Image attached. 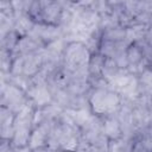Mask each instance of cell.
<instances>
[{
  "label": "cell",
  "mask_w": 152,
  "mask_h": 152,
  "mask_svg": "<svg viewBox=\"0 0 152 152\" xmlns=\"http://www.w3.org/2000/svg\"><path fill=\"white\" fill-rule=\"evenodd\" d=\"M65 68L70 72H75L84 66H88L89 51L86 45L80 42L69 44L65 49Z\"/></svg>",
  "instance_id": "1"
},
{
  "label": "cell",
  "mask_w": 152,
  "mask_h": 152,
  "mask_svg": "<svg viewBox=\"0 0 152 152\" xmlns=\"http://www.w3.org/2000/svg\"><path fill=\"white\" fill-rule=\"evenodd\" d=\"M91 106L97 114L113 113L120 107V97L115 91H108L106 89H96L90 97Z\"/></svg>",
  "instance_id": "2"
},
{
  "label": "cell",
  "mask_w": 152,
  "mask_h": 152,
  "mask_svg": "<svg viewBox=\"0 0 152 152\" xmlns=\"http://www.w3.org/2000/svg\"><path fill=\"white\" fill-rule=\"evenodd\" d=\"M1 102L4 107H7L12 112H20L27 103L24 97V93L17 86H5L2 83Z\"/></svg>",
  "instance_id": "3"
},
{
  "label": "cell",
  "mask_w": 152,
  "mask_h": 152,
  "mask_svg": "<svg viewBox=\"0 0 152 152\" xmlns=\"http://www.w3.org/2000/svg\"><path fill=\"white\" fill-rule=\"evenodd\" d=\"M14 115L13 112L7 107H1L0 110V124H1V137L4 140L13 138L14 135Z\"/></svg>",
  "instance_id": "4"
},
{
  "label": "cell",
  "mask_w": 152,
  "mask_h": 152,
  "mask_svg": "<svg viewBox=\"0 0 152 152\" xmlns=\"http://www.w3.org/2000/svg\"><path fill=\"white\" fill-rule=\"evenodd\" d=\"M51 129H52V125L50 122L45 121L43 124H40L36 129L34 132L31 134V138H30V147L31 148H37V147H40L42 145H44L45 140L49 139V135L51 133Z\"/></svg>",
  "instance_id": "5"
},
{
  "label": "cell",
  "mask_w": 152,
  "mask_h": 152,
  "mask_svg": "<svg viewBox=\"0 0 152 152\" xmlns=\"http://www.w3.org/2000/svg\"><path fill=\"white\" fill-rule=\"evenodd\" d=\"M27 93L31 96L33 103L38 107L46 106L51 101V94L46 86H39V87L31 86Z\"/></svg>",
  "instance_id": "6"
},
{
  "label": "cell",
  "mask_w": 152,
  "mask_h": 152,
  "mask_svg": "<svg viewBox=\"0 0 152 152\" xmlns=\"http://www.w3.org/2000/svg\"><path fill=\"white\" fill-rule=\"evenodd\" d=\"M40 46V43H38L37 40H34L33 38H31L30 36L21 38L17 46H15V51L19 52L21 56H27V55H32L36 53V51L38 50V48Z\"/></svg>",
  "instance_id": "7"
},
{
  "label": "cell",
  "mask_w": 152,
  "mask_h": 152,
  "mask_svg": "<svg viewBox=\"0 0 152 152\" xmlns=\"http://www.w3.org/2000/svg\"><path fill=\"white\" fill-rule=\"evenodd\" d=\"M103 134L107 138H110L114 140L119 139L122 135V129L119 124V120L114 119V118L107 119L106 122L103 124Z\"/></svg>",
  "instance_id": "8"
},
{
  "label": "cell",
  "mask_w": 152,
  "mask_h": 152,
  "mask_svg": "<svg viewBox=\"0 0 152 152\" xmlns=\"http://www.w3.org/2000/svg\"><path fill=\"white\" fill-rule=\"evenodd\" d=\"M147 27L145 24H137L129 28L126 30V43H132V42H138L142 39L144 36L147 34Z\"/></svg>",
  "instance_id": "9"
},
{
  "label": "cell",
  "mask_w": 152,
  "mask_h": 152,
  "mask_svg": "<svg viewBox=\"0 0 152 152\" xmlns=\"http://www.w3.org/2000/svg\"><path fill=\"white\" fill-rule=\"evenodd\" d=\"M34 27V24L32 20L26 15V14H19L15 17V24H14V30L18 34H25L30 33Z\"/></svg>",
  "instance_id": "10"
},
{
  "label": "cell",
  "mask_w": 152,
  "mask_h": 152,
  "mask_svg": "<svg viewBox=\"0 0 152 152\" xmlns=\"http://www.w3.org/2000/svg\"><path fill=\"white\" fill-rule=\"evenodd\" d=\"M103 39L107 42H124L126 39V30L115 26L103 32Z\"/></svg>",
  "instance_id": "11"
},
{
  "label": "cell",
  "mask_w": 152,
  "mask_h": 152,
  "mask_svg": "<svg viewBox=\"0 0 152 152\" xmlns=\"http://www.w3.org/2000/svg\"><path fill=\"white\" fill-rule=\"evenodd\" d=\"M126 57H127L128 65H138L144 59V52L137 45H131L126 50Z\"/></svg>",
  "instance_id": "12"
},
{
  "label": "cell",
  "mask_w": 152,
  "mask_h": 152,
  "mask_svg": "<svg viewBox=\"0 0 152 152\" xmlns=\"http://www.w3.org/2000/svg\"><path fill=\"white\" fill-rule=\"evenodd\" d=\"M1 40H2V50L11 51V50L15 49V46L19 42L18 40V33L15 31H11L4 38H1Z\"/></svg>",
  "instance_id": "13"
},
{
  "label": "cell",
  "mask_w": 152,
  "mask_h": 152,
  "mask_svg": "<svg viewBox=\"0 0 152 152\" xmlns=\"http://www.w3.org/2000/svg\"><path fill=\"white\" fill-rule=\"evenodd\" d=\"M139 87H141L142 90L148 94L152 93V70H144L141 72Z\"/></svg>",
  "instance_id": "14"
},
{
  "label": "cell",
  "mask_w": 152,
  "mask_h": 152,
  "mask_svg": "<svg viewBox=\"0 0 152 152\" xmlns=\"http://www.w3.org/2000/svg\"><path fill=\"white\" fill-rule=\"evenodd\" d=\"M1 66H2V71L12 69V64H11V59H10V51H7V50L1 51Z\"/></svg>",
  "instance_id": "15"
},
{
  "label": "cell",
  "mask_w": 152,
  "mask_h": 152,
  "mask_svg": "<svg viewBox=\"0 0 152 152\" xmlns=\"http://www.w3.org/2000/svg\"><path fill=\"white\" fill-rule=\"evenodd\" d=\"M132 152H148V150L141 144V141H139L133 146V151Z\"/></svg>",
  "instance_id": "16"
},
{
  "label": "cell",
  "mask_w": 152,
  "mask_h": 152,
  "mask_svg": "<svg viewBox=\"0 0 152 152\" xmlns=\"http://www.w3.org/2000/svg\"><path fill=\"white\" fill-rule=\"evenodd\" d=\"M146 37H147V40H148V45L152 48V26L147 30V34H146Z\"/></svg>",
  "instance_id": "17"
}]
</instances>
